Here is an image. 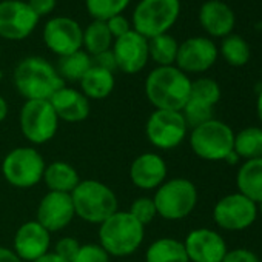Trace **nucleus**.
Segmentation results:
<instances>
[{
    "label": "nucleus",
    "instance_id": "nucleus-1",
    "mask_svg": "<svg viewBox=\"0 0 262 262\" xmlns=\"http://www.w3.org/2000/svg\"><path fill=\"white\" fill-rule=\"evenodd\" d=\"M144 91L155 110L182 111L190 99L191 79L176 65L156 67L147 76Z\"/></svg>",
    "mask_w": 262,
    "mask_h": 262
},
{
    "label": "nucleus",
    "instance_id": "nucleus-2",
    "mask_svg": "<svg viewBox=\"0 0 262 262\" xmlns=\"http://www.w3.org/2000/svg\"><path fill=\"white\" fill-rule=\"evenodd\" d=\"M13 83L25 100H50L57 90L65 86L56 67L39 56L25 57L17 63Z\"/></svg>",
    "mask_w": 262,
    "mask_h": 262
},
{
    "label": "nucleus",
    "instance_id": "nucleus-3",
    "mask_svg": "<svg viewBox=\"0 0 262 262\" xmlns=\"http://www.w3.org/2000/svg\"><path fill=\"white\" fill-rule=\"evenodd\" d=\"M145 237V227L129 211L117 210L99 225V245L113 257L136 253Z\"/></svg>",
    "mask_w": 262,
    "mask_h": 262
},
{
    "label": "nucleus",
    "instance_id": "nucleus-4",
    "mask_svg": "<svg viewBox=\"0 0 262 262\" xmlns=\"http://www.w3.org/2000/svg\"><path fill=\"white\" fill-rule=\"evenodd\" d=\"M76 216L88 224H102L119 210L116 193L106 184L86 179L80 181L71 193Z\"/></svg>",
    "mask_w": 262,
    "mask_h": 262
},
{
    "label": "nucleus",
    "instance_id": "nucleus-5",
    "mask_svg": "<svg viewBox=\"0 0 262 262\" xmlns=\"http://www.w3.org/2000/svg\"><path fill=\"white\" fill-rule=\"evenodd\" d=\"M181 16V0H139L131 14V25L145 39L167 34Z\"/></svg>",
    "mask_w": 262,
    "mask_h": 262
},
{
    "label": "nucleus",
    "instance_id": "nucleus-6",
    "mask_svg": "<svg viewBox=\"0 0 262 262\" xmlns=\"http://www.w3.org/2000/svg\"><path fill=\"white\" fill-rule=\"evenodd\" d=\"M198 188L185 178L165 181L153 196L158 216L165 221H181L193 213L198 205Z\"/></svg>",
    "mask_w": 262,
    "mask_h": 262
},
{
    "label": "nucleus",
    "instance_id": "nucleus-7",
    "mask_svg": "<svg viewBox=\"0 0 262 262\" xmlns=\"http://www.w3.org/2000/svg\"><path fill=\"white\" fill-rule=\"evenodd\" d=\"M188 141L198 158L210 162H219L225 161L233 151L234 131L225 122L211 119L196 128H191Z\"/></svg>",
    "mask_w": 262,
    "mask_h": 262
},
{
    "label": "nucleus",
    "instance_id": "nucleus-8",
    "mask_svg": "<svg viewBox=\"0 0 262 262\" xmlns=\"http://www.w3.org/2000/svg\"><path fill=\"white\" fill-rule=\"evenodd\" d=\"M45 159L34 147L13 148L2 161V174L5 181L20 190L33 188L43 179Z\"/></svg>",
    "mask_w": 262,
    "mask_h": 262
},
{
    "label": "nucleus",
    "instance_id": "nucleus-9",
    "mask_svg": "<svg viewBox=\"0 0 262 262\" xmlns=\"http://www.w3.org/2000/svg\"><path fill=\"white\" fill-rule=\"evenodd\" d=\"M59 117L50 100H25L19 113V126L24 138L33 145H43L54 139Z\"/></svg>",
    "mask_w": 262,
    "mask_h": 262
},
{
    "label": "nucleus",
    "instance_id": "nucleus-10",
    "mask_svg": "<svg viewBox=\"0 0 262 262\" xmlns=\"http://www.w3.org/2000/svg\"><path fill=\"white\" fill-rule=\"evenodd\" d=\"M188 135V125L181 111L155 110L145 123V136L158 150L178 148Z\"/></svg>",
    "mask_w": 262,
    "mask_h": 262
},
{
    "label": "nucleus",
    "instance_id": "nucleus-11",
    "mask_svg": "<svg viewBox=\"0 0 262 262\" xmlns=\"http://www.w3.org/2000/svg\"><path fill=\"white\" fill-rule=\"evenodd\" d=\"M257 219V204L241 193L221 198L213 208V221L227 231H242L250 228Z\"/></svg>",
    "mask_w": 262,
    "mask_h": 262
},
{
    "label": "nucleus",
    "instance_id": "nucleus-12",
    "mask_svg": "<svg viewBox=\"0 0 262 262\" xmlns=\"http://www.w3.org/2000/svg\"><path fill=\"white\" fill-rule=\"evenodd\" d=\"M37 14L24 0L0 2V37L11 42L25 40L39 25Z\"/></svg>",
    "mask_w": 262,
    "mask_h": 262
},
{
    "label": "nucleus",
    "instance_id": "nucleus-13",
    "mask_svg": "<svg viewBox=\"0 0 262 262\" xmlns=\"http://www.w3.org/2000/svg\"><path fill=\"white\" fill-rule=\"evenodd\" d=\"M83 28L71 17L57 16L51 17L42 31L45 47L56 56L65 57L82 50Z\"/></svg>",
    "mask_w": 262,
    "mask_h": 262
},
{
    "label": "nucleus",
    "instance_id": "nucleus-14",
    "mask_svg": "<svg viewBox=\"0 0 262 262\" xmlns=\"http://www.w3.org/2000/svg\"><path fill=\"white\" fill-rule=\"evenodd\" d=\"M217 45L204 36H194L179 43L176 67L188 74H202L208 71L217 60Z\"/></svg>",
    "mask_w": 262,
    "mask_h": 262
},
{
    "label": "nucleus",
    "instance_id": "nucleus-15",
    "mask_svg": "<svg viewBox=\"0 0 262 262\" xmlns=\"http://www.w3.org/2000/svg\"><path fill=\"white\" fill-rule=\"evenodd\" d=\"M111 51L114 54L117 70L125 74L141 73L150 60L148 39L135 30H131L119 39H114Z\"/></svg>",
    "mask_w": 262,
    "mask_h": 262
},
{
    "label": "nucleus",
    "instance_id": "nucleus-16",
    "mask_svg": "<svg viewBox=\"0 0 262 262\" xmlns=\"http://www.w3.org/2000/svg\"><path fill=\"white\" fill-rule=\"evenodd\" d=\"M76 217L71 194L48 191L37 205L36 221L50 233L67 228Z\"/></svg>",
    "mask_w": 262,
    "mask_h": 262
},
{
    "label": "nucleus",
    "instance_id": "nucleus-17",
    "mask_svg": "<svg viewBox=\"0 0 262 262\" xmlns=\"http://www.w3.org/2000/svg\"><path fill=\"white\" fill-rule=\"evenodd\" d=\"M182 242L190 262H222L228 251L225 239L211 228H194Z\"/></svg>",
    "mask_w": 262,
    "mask_h": 262
},
{
    "label": "nucleus",
    "instance_id": "nucleus-18",
    "mask_svg": "<svg viewBox=\"0 0 262 262\" xmlns=\"http://www.w3.org/2000/svg\"><path fill=\"white\" fill-rule=\"evenodd\" d=\"M51 248V233L40 225L36 219L24 222L14 233L13 251L24 260L33 262L47 253Z\"/></svg>",
    "mask_w": 262,
    "mask_h": 262
},
{
    "label": "nucleus",
    "instance_id": "nucleus-19",
    "mask_svg": "<svg viewBox=\"0 0 262 262\" xmlns=\"http://www.w3.org/2000/svg\"><path fill=\"white\" fill-rule=\"evenodd\" d=\"M168 167L165 159L153 151L139 155L129 165V181L144 191H156L165 181Z\"/></svg>",
    "mask_w": 262,
    "mask_h": 262
},
{
    "label": "nucleus",
    "instance_id": "nucleus-20",
    "mask_svg": "<svg viewBox=\"0 0 262 262\" xmlns=\"http://www.w3.org/2000/svg\"><path fill=\"white\" fill-rule=\"evenodd\" d=\"M198 19L202 30L210 37L219 39L233 34L236 25V16L233 10L222 0H207V2H204L199 8Z\"/></svg>",
    "mask_w": 262,
    "mask_h": 262
},
{
    "label": "nucleus",
    "instance_id": "nucleus-21",
    "mask_svg": "<svg viewBox=\"0 0 262 262\" xmlns=\"http://www.w3.org/2000/svg\"><path fill=\"white\" fill-rule=\"evenodd\" d=\"M59 120L68 122V123H77L88 119L91 111L90 99L76 88L71 86H62L57 90L53 97L50 99Z\"/></svg>",
    "mask_w": 262,
    "mask_h": 262
},
{
    "label": "nucleus",
    "instance_id": "nucleus-22",
    "mask_svg": "<svg viewBox=\"0 0 262 262\" xmlns=\"http://www.w3.org/2000/svg\"><path fill=\"white\" fill-rule=\"evenodd\" d=\"M48 191L56 193H68L71 194L73 190L79 185L80 176L76 167L65 161H54L45 167L43 179Z\"/></svg>",
    "mask_w": 262,
    "mask_h": 262
},
{
    "label": "nucleus",
    "instance_id": "nucleus-23",
    "mask_svg": "<svg viewBox=\"0 0 262 262\" xmlns=\"http://www.w3.org/2000/svg\"><path fill=\"white\" fill-rule=\"evenodd\" d=\"M237 193L254 204L262 202V158L245 161L236 174Z\"/></svg>",
    "mask_w": 262,
    "mask_h": 262
},
{
    "label": "nucleus",
    "instance_id": "nucleus-24",
    "mask_svg": "<svg viewBox=\"0 0 262 262\" xmlns=\"http://www.w3.org/2000/svg\"><path fill=\"white\" fill-rule=\"evenodd\" d=\"M79 85H80V91L90 100L106 99L113 93L114 85H116L114 73L93 65L86 71V74L80 79Z\"/></svg>",
    "mask_w": 262,
    "mask_h": 262
},
{
    "label": "nucleus",
    "instance_id": "nucleus-25",
    "mask_svg": "<svg viewBox=\"0 0 262 262\" xmlns=\"http://www.w3.org/2000/svg\"><path fill=\"white\" fill-rule=\"evenodd\" d=\"M145 262H190L184 242L174 237H159L145 251Z\"/></svg>",
    "mask_w": 262,
    "mask_h": 262
},
{
    "label": "nucleus",
    "instance_id": "nucleus-26",
    "mask_svg": "<svg viewBox=\"0 0 262 262\" xmlns=\"http://www.w3.org/2000/svg\"><path fill=\"white\" fill-rule=\"evenodd\" d=\"M113 36L108 31V27L105 22L100 20H93L86 28H83L82 34V50L93 56H97L103 51L111 50L113 47Z\"/></svg>",
    "mask_w": 262,
    "mask_h": 262
},
{
    "label": "nucleus",
    "instance_id": "nucleus-27",
    "mask_svg": "<svg viewBox=\"0 0 262 262\" xmlns=\"http://www.w3.org/2000/svg\"><path fill=\"white\" fill-rule=\"evenodd\" d=\"M233 151L244 161L262 158V128L247 126L236 133Z\"/></svg>",
    "mask_w": 262,
    "mask_h": 262
},
{
    "label": "nucleus",
    "instance_id": "nucleus-28",
    "mask_svg": "<svg viewBox=\"0 0 262 262\" xmlns=\"http://www.w3.org/2000/svg\"><path fill=\"white\" fill-rule=\"evenodd\" d=\"M93 67V59L83 50L68 54L65 57H59L57 73L59 76L68 82H80V79L86 74V71Z\"/></svg>",
    "mask_w": 262,
    "mask_h": 262
},
{
    "label": "nucleus",
    "instance_id": "nucleus-29",
    "mask_svg": "<svg viewBox=\"0 0 262 262\" xmlns=\"http://www.w3.org/2000/svg\"><path fill=\"white\" fill-rule=\"evenodd\" d=\"M179 42L171 34H161L148 40L150 59L158 67H171L176 63Z\"/></svg>",
    "mask_w": 262,
    "mask_h": 262
},
{
    "label": "nucleus",
    "instance_id": "nucleus-30",
    "mask_svg": "<svg viewBox=\"0 0 262 262\" xmlns=\"http://www.w3.org/2000/svg\"><path fill=\"white\" fill-rule=\"evenodd\" d=\"M217 50L222 59L230 67H236V68L247 65L251 57V50H250L248 42L242 36H237V34H230L224 37Z\"/></svg>",
    "mask_w": 262,
    "mask_h": 262
},
{
    "label": "nucleus",
    "instance_id": "nucleus-31",
    "mask_svg": "<svg viewBox=\"0 0 262 262\" xmlns=\"http://www.w3.org/2000/svg\"><path fill=\"white\" fill-rule=\"evenodd\" d=\"M131 0H85L86 13L93 20L106 22L114 16L123 14Z\"/></svg>",
    "mask_w": 262,
    "mask_h": 262
},
{
    "label": "nucleus",
    "instance_id": "nucleus-32",
    "mask_svg": "<svg viewBox=\"0 0 262 262\" xmlns=\"http://www.w3.org/2000/svg\"><path fill=\"white\" fill-rule=\"evenodd\" d=\"M190 99L208 103L211 106H216L221 100V86L214 79L210 77H199L196 80H191V91Z\"/></svg>",
    "mask_w": 262,
    "mask_h": 262
},
{
    "label": "nucleus",
    "instance_id": "nucleus-33",
    "mask_svg": "<svg viewBox=\"0 0 262 262\" xmlns=\"http://www.w3.org/2000/svg\"><path fill=\"white\" fill-rule=\"evenodd\" d=\"M213 111H214V106L199 102V100H194V99H188V102L185 103V106L182 108L181 113H182L188 128H196V126L214 119Z\"/></svg>",
    "mask_w": 262,
    "mask_h": 262
},
{
    "label": "nucleus",
    "instance_id": "nucleus-34",
    "mask_svg": "<svg viewBox=\"0 0 262 262\" xmlns=\"http://www.w3.org/2000/svg\"><path fill=\"white\" fill-rule=\"evenodd\" d=\"M128 211L131 213V216L136 217L144 227H147L148 224H151V222L155 221V217L158 216L155 201H153V198H150V196L136 198L133 202H131Z\"/></svg>",
    "mask_w": 262,
    "mask_h": 262
},
{
    "label": "nucleus",
    "instance_id": "nucleus-35",
    "mask_svg": "<svg viewBox=\"0 0 262 262\" xmlns=\"http://www.w3.org/2000/svg\"><path fill=\"white\" fill-rule=\"evenodd\" d=\"M111 256L99 244H80L71 262H110Z\"/></svg>",
    "mask_w": 262,
    "mask_h": 262
},
{
    "label": "nucleus",
    "instance_id": "nucleus-36",
    "mask_svg": "<svg viewBox=\"0 0 262 262\" xmlns=\"http://www.w3.org/2000/svg\"><path fill=\"white\" fill-rule=\"evenodd\" d=\"M79 247H80V242H79L77 239L67 236V237H60V239L56 242L54 251H53V253H56L57 256H60V257H63L65 260L71 262V259L76 256Z\"/></svg>",
    "mask_w": 262,
    "mask_h": 262
},
{
    "label": "nucleus",
    "instance_id": "nucleus-37",
    "mask_svg": "<svg viewBox=\"0 0 262 262\" xmlns=\"http://www.w3.org/2000/svg\"><path fill=\"white\" fill-rule=\"evenodd\" d=\"M106 27H108V31L111 33L113 39H119L122 36H125L126 33H129L133 30V25H131V20L123 16V14H119V16H114L111 17L110 20L105 22Z\"/></svg>",
    "mask_w": 262,
    "mask_h": 262
},
{
    "label": "nucleus",
    "instance_id": "nucleus-38",
    "mask_svg": "<svg viewBox=\"0 0 262 262\" xmlns=\"http://www.w3.org/2000/svg\"><path fill=\"white\" fill-rule=\"evenodd\" d=\"M222 262H260L257 254L248 248H233L228 250Z\"/></svg>",
    "mask_w": 262,
    "mask_h": 262
},
{
    "label": "nucleus",
    "instance_id": "nucleus-39",
    "mask_svg": "<svg viewBox=\"0 0 262 262\" xmlns=\"http://www.w3.org/2000/svg\"><path fill=\"white\" fill-rule=\"evenodd\" d=\"M28 5L40 19V17L50 16L56 10L57 0H28Z\"/></svg>",
    "mask_w": 262,
    "mask_h": 262
},
{
    "label": "nucleus",
    "instance_id": "nucleus-40",
    "mask_svg": "<svg viewBox=\"0 0 262 262\" xmlns=\"http://www.w3.org/2000/svg\"><path fill=\"white\" fill-rule=\"evenodd\" d=\"M91 59H93V65H96V67H99V68L108 70V71H111V73H114V71L117 70V67H116V59H114V54H113L111 50L103 51V53H100V54H97V56H93Z\"/></svg>",
    "mask_w": 262,
    "mask_h": 262
},
{
    "label": "nucleus",
    "instance_id": "nucleus-41",
    "mask_svg": "<svg viewBox=\"0 0 262 262\" xmlns=\"http://www.w3.org/2000/svg\"><path fill=\"white\" fill-rule=\"evenodd\" d=\"M0 262H24V260L13 251V248L0 245Z\"/></svg>",
    "mask_w": 262,
    "mask_h": 262
},
{
    "label": "nucleus",
    "instance_id": "nucleus-42",
    "mask_svg": "<svg viewBox=\"0 0 262 262\" xmlns=\"http://www.w3.org/2000/svg\"><path fill=\"white\" fill-rule=\"evenodd\" d=\"M33 262H68V260H65L63 257L57 256L56 253L50 251V253H47L45 256H42V257H39V259H36V260H33Z\"/></svg>",
    "mask_w": 262,
    "mask_h": 262
},
{
    "label": "nucleus",
    "instance_id": "nucleus-43",
    "mask_svg": "<svg viewBox=\"0 0 262 262\" xmlns=\"http://www.w3.org/2000/svg\"><path fill=\"white\" fill-rule=\"evenodd\" d=\"M8 113H10L8 102H7V99L2 94H0V122H4L8 117Z\"/></svg>",
    "mask_w": 262,
    "mask_h": 262
},
{
    "label": "nucleus",
    "instance_id": "nucleus-44",
    "mask_svg": "<svg viewBox=\"0 0 262 262\" xmlns=\"http://www.w3.org/2000/svg\"><path fill=\"white\" fill-rule=\"evenodd\" d=\"M256 113H257V119H259V122L262 123V90L259 91L257 99H256Z\"/></svg>",
    "mask_w": 262,
    "mask_h": 262
},
{
    "label": "nucleus",
    "instance_id": "nucleus-45",
    "mask_svg": "<svg viewBox=\"0 0 262 262\" xmlns=\"http://www.w3.org/2000/svg\"><path fill=\"white\" fill-rule=\"evenodd\" d=\"M257 216H260V217H262V202H259V204H257Z\"/></svg>",
    "mask_w": 262,
    "mask_h": 262
},
{
    "label": "nucleus",
    "instance_id": "nucleus-46",
    "mask_svg": "<svg viewBox=\"0 0 262 262\" xmlns=\"http://www.w3.org/2000/svg\"><path fill=\"white\" fill-rule=\"evenodd\" d=\"M2 79H4V71L0 70V82H2Z\"/></svg>",
    "mask_w": 262,
    "mask_h": 262
},
{
    "label": "nucleus",
    "instance_id": "nucleus-47",
    "mask_svg": "<svg viewBox=\"0 0 262 262\" xmlns=\"http://www.w3.org/2000/svg\"><path fill=\"white\" fill-rule=\"evenodd\" d=\"M0 57H2V47H0Z\"/></svg>",
    "mask_w": 262,
    "mask_h": 262
},
{
    "label": "nucleus",
    "instance_id": "nucleus-48",
    "mask_svg": "<svg viewBox=\"0 0 262 262\" xmlns=\"http://www.w3.org/2000/svg\"><path fill=\"white\" fill-rule=\"evenodd\" d=\"M260 73H262V71H260Z\"/></svg>",
    "mask_w": 262,
    "mask_h": 262
}]
</instances>
